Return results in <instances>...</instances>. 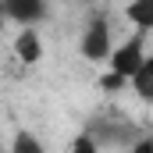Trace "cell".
<instances>
[{
	"label": "cell",
	"instance_id": "cell-3",
	"mask_svg": "<svg viewBox=\"0 0 153 153\" xmlns=\"http://www.w3.org/2000/svg\"><path fill=\"white\" fill-rule=\"evenodd\" d=\"M4 14H11L14 22H39L43 18V0H4Z\"/></svg>",
	"mask_w": 153,
	"mask_h": 153
},
{
	"label": "cell",
	"instance_id": "cell-6",
	"mask_svg": "<svg viewBox=\"0 0 153 153\" xmlns=\"http://www.w3.org/2000/svg\"><path fill=\"white\" fill-rule=\"evenodd\" d=\"M125 14H128V22H135L143 32H146V29H153V0H132Z\"/></svg>",
	"mask_w": 153,
	"mask_h": 153
},
{
	"label": "cell",
	"instance_id": "cell-11",
	"mask_svg": "<svg viewBox=\"0 0 153 153\" xmlns=\"http://www.w3.org/2000/svg\"><path fill=\"white\" fill-rule=\"evenodd\" d=\"M0 18H4V0H0Z\"/></svg>",
	"mask_w": 153,
	"mask_h": 153
},
{
	"label": "cell",
	"instance_id": "cell-8",
	"mask_svg": "<svg viewBox=\"0 0 153 153\" xmlns=\"http://www.w3.org/2000/svg\"><path fill=\"white\" fill-rule=\"evenodd\" d=\"M125 82H128V78H125V75H117V71H107V75L100 78V85H103L107 93H114V89H121Z\"/></svg>",
	"mask_w": 153,
	"mask_h": 153
},
{
	"label": "cell",
	"instance_id": "cell-1",
	"mask_svg": "<svg viewBox=\"0 0 153 153\" xmlns=\"http://www.w3.org/2000/svg\"><path fill=\"white\" fill-rule=\"evenodd\" d=\"M143 32H135V36H128L125 39V46L121 50H114L111 53V71H117V75H125V78H132L135 71H139V64H143Z\"/></svg>",
	"mask_w": 153,
	"mask_h": 153
},
{
	"label": "cell",
	"instance_id": "cell-5",
	"mask_svg": "<svg viewBox=\"0 0 153 153\" xmlns=\"http://www.w3.org/2000/svg\"><path fill=\"white\" fill-rule=\"evenodd\" d=\"M132 89H135L143 100H153V57H143L139 71L132 75Z\"/></svg>",
	"mask_w": 153,
	"mask_h": 153
},
{
	"label": "cell",
	"instance_id": "cell-10",
	"mask_svg": "<svg viewBox=\"0 0 153 153\" xmlns=\"http://www.w3.org/2000/svg\"><path fill=\"white\" fill-rule=\"evenodd\" d=\"M135 153H153V139H143V143H135Z\"/></svg>",
	"mask_w": 153,
	"mask_h": 153
},
{
	"label": "cell",
	"instance_id": "cell-2",
	"mask_svg": "<svg viewBox=\"0 0 153 153\" xmlns=\"http://www.w3.org/2000/svg\"><path fill=\"white\" fill-rule=\"evenodd\" d=\"M82 53H85V61H96V64L111 53V29H107L103 18H96V22L85 29V36H82Z\"/></svg>",
	"mask_w": 153,
	"mask_h": 153
},
{
	"label": "cell",
	"instance_id": "cell-4",
	"mask_svg": "<svg viewBox=\"0 0 153 153\" xmlns=\"http://www.w3.org/2000/svg\"><path fill=\"white\" fill-rule=\"evenodd\" d=\"M14 53H18L22 64H36L39 57H43V43H39V36L32 32V29H25L22 36L14 39Z\"/></svg>",
	"mask_w": 153,
	"mask_h": 153
},
{
	"label": "cell",
	"instance_id": "cell-9",
	"mask_svg": "<svg viewBox=\"0 0 153 153\" xmlns=\"http://www.w3.org/2000/svg\"><path fill=\"white\" fill-rule=\"evenodd\" d=\"M75 150L78 153H96V143L93 139H75Z\"/></svg>",
	"mask_w": 153,
	"mask_h": 153
},
{
	"label": "cell",
	"instance_id": "cell-7",
	"mask_svg": "<svg viewBox=\"0 0 153 153\" xmlns=\"http://www.w3.org/2000/svg\"><path fill=\"white\" fill-rule=\"evenodd\" d=\"M11 150H14V153H39V150H43V146H39V143H36V139H32V135H18Z\"/></svg>",
	"mask_w": 153,
	"mask_h": 153
}]
</instances>
